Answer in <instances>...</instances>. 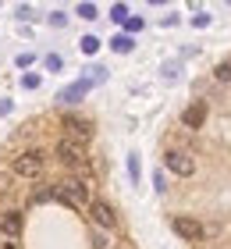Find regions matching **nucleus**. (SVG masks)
<instances>
[{
	"label": "nucleus",
	"mask_w": 231,
	"mask_h": 249,
	"mask_svg": "<svg viewBox=\"0 0 231 249\" xmlns=\"http://www.w3.org/2000/svg\"><path fill=\"white\" fill-rule=\"evenodd\" d=\"M164 164H167V171H175V175H181V178H189V175L195 171V160H192V153H185V150H167Z\"/></svg>",
	"instance_id": "423d86ee"
},
{
	"label": "nucleus",
	"mask_w": 231,
	"mask_h": 249,
	"mask_svg": "<svg viewBox=\"0 0 231 249\" xmlns=\"http://www.w3.org/2000/svg\"><path fill=\"white\" fill-rule=\"evenodd\" d=\"M43 167H46L43 150H25L21 157H15V175H18V178H39Z\"/></svg>",
	"instance_id": "f03ea898"
},
{
	"label": "nucleus",
	"mask_w": 231,
	"mask_h": 249,
	"mask_svg": "<svg viewBox=\"0 0 231 249\" xmlns=\"http://www.w3.org/2000/svg\"><path fill=\"white\" fill-rule=\"evenodd\" d=\"M21 86H25V89H39V75H21Z\"/></svg>",
	"instance_id": "a211bd4d"
},
{
	"label": "nucleus",
	"mask_w": 231,
	"mask_h": 249,
	"mask_svg": "<svg viewBox=\"0 0 231 249\" xmlns=\"http://www.w3.org/2000/svg\"><path fill=\"white\" fill-rule=\"evenodd\" d=\"M153 185H157V192H164V189H167V185H164V171H157V175H153Z\"/></svg>",
	"instance_id": "b1692460"
},
{
	"label": "nucleus",
	"mask_w": 231,
	"mask_h": 249,
	"mask_svg": "<svg viewBox=\"0 0 231 249\" xmlns=\"http://www.w3.org/2000/svg\"><path fill=\"white\" fill-rule=\"evenodd\" d=\"M164 78H167V82H175V78H178V64H164Z\"/></svg>",
	"instance_id": "aec40b11"
},
{
	"label": "nucleus",
	"mask_w": 231,
	"mask_h": 249,
	"mask_svg": "<svg viewBox=\"0 0 231 249\" xmlns=\"http://www.w3.org/2000/svg\"><path fill=\"white\" fill-rule=\"evenodd\" d=\"M86 210H89L92 224H100V228H118V213H114V207H110V203H103V199H92Z\"/></svg>",
	"instance_id": "39448f33"
},
{
	"label": "nucleus",
	"mask_w": 231,
	"mask_h": 249,
	"mask_svg": "<svg viewBox=\"0 0 231 249\" xmlns=\"http://www.w3.org/2000/svg\"><path fill=\"white\" fill-rule=\"evenodd\" d=\"M15 15H18L21 21H29V18H36V15H32V7H25V4H21V7H15Z\"/></svg>",
	"instance_id": "412c9836"
},
{
	"label": "nucleus",
	"mask_w": 231,
	"mask_h": 249,
	"mask_svg": "<svg viewBox=\"0 0 231 249\" xmlns=\"http://www.w3.org/2000/svg\"><path fill=\"white\" fill-rule=\"evenodd\" d=\"M171 228H175V235L185 239V242H199L203 235H206V228L195 217H175V221H171Z\"/></svg>",
	"instance_id": "20e7f679"
},
{
	"label": "nucleus",
	"mask_w": 231,
	"mask_h": 249,
	"mask_svg": "<svg viewBox=\"0 0 231 249\" xmlns=\"http://www.w3.org/2000/svg\"><path fill=\"white\" fill-rule=\"evenodd\" d=\"M213 78H217V82H231V61H221V64H217V68H213Z\"/></svg>",
	"instance_id": "ddd939ff"
},
{
	"label": "nucleus",
	"mask_w": 231,
	"mask_h": 249,
	"mask_svg": "<svg viewBox=\"0 0 231 249\" xmlns=\"http://www.w3.org/2000/svg\"><path fill=\"white\" fill-rule=\"evenodd\" d=\"M64 21H68L64 11H53V15H50V25H64Z\"/></svg>",
	"instance_id": "5701e85b"
},
{
	"label": "nucleus",
	"mask_w": 231,
	"mask_h": 249,
	"mask_svg": "<svg viewBox=\"0 0 231 249\" xmlns=\"http://www.w3.org/2000/svg\"><path fill=\"white\" fill-rule=\"evenodd\" d=\"M43 64L50 68V71H61V57H57V53H46V57H43Z\"/></svg>",
	"instance_id": "f3484780"
},
{
	"label": "nucleus",
	"mask_w": 231,
	"mask_h": 249,
	"mask_svg": "<svg viewBox=\"0 0 231 249\" xmlns=\"http://www.w3.org/2000/svg\"><path fill=\"white\" fill-rule=\"evenodd\" d=\"M75 15H78V18H86V21H96V18H100V7L86 0V4H78V7H75Z\"/></svg>",
	"instance_id": "f8f14e48"
},
{
	"label": "nucleus",
	"mask_w": 231,
	"mask_h": 249,
	"mask_svg": "<svg viewBox=\"0 0 231 249\" xmlns=\"http://www.w3.org/2000/svg\"><path fill=\"white\" fill-rule=\"evenodd\" d=\"M110 18L118 21V25H124V21H128V7H124V4H114V7H110Z\"/></svg>",
	"instance_id": "4468645a"
},
{
	"label": "nucleus",
	"mask_w": 231,
	"mask_h": 249,
	"mask_svg": "<svg viewBox=\"0 0 231 249\" xmlns=\"http://www.w3.org/2000/svg\"><path fill=\"white\" fill-rule=\"evenodd\" d=\"M128 175H132V182H139V157L135 153L128 157Z\"/></svg>",
	"instance_id": "6ab92c4d"
},
{
	"label": "nucleus",
	"mask_w": 231,
	"mask_h": 249,
	"mask_svg": "<svg viewBox=\"0 0 231 249\" xmlns=\"http://www.w3.org/2000/svg\"><path fill=\"white\" fill-rule=\"evenodd\" d=\"M89 89H92V82L82 75V78H75L71 86H64L61 93H57V100H61V104H78V100H82V96L89 93Z\"/></svg>",
	"instance_id": "6e6552de"
},
{
	"label": "nucleus",
	"mask_w": 231,
	"mask_h": 249,
	"mask_svg": "<svg viewBox=\"0 0 231 249\" xmlns=\"http://www.w3.org/2000/svg\"><path fill=\"white\" fill-rule=\"evenodd\" d=\"M132 32H142V18H128L124 21V36H132Z\"/></svg>",
	"instance_id": "dca6fc26"
},
{
	"label": "nucleus",
	"mask_w": 231,
	"mask_h": 249,
	"mask_svg": "<svg viewBox=\"0 0 231 249\" xmlns=\"http://www.w3.org/2000/svg\"><path fill=\"white\" fill-rule=\"evenodd\" d=\"M192 25H195V29H206V25H210V15H195Z\"/></svg>",
	"instance_id": "4be33fe9"
},
{
	"label": "nucleus",
	"mask_w": 231,
	"mask_h": 249,
	"mask_svg": "<svg viewBox=\"0 0 231 249\" xmlns=\"http://www.w3.org/2000/svg\"><path fill=\"white\" fill-rule=\"evenodd\" d=\"M32 61H36V57H32V53H21V57H18V68H29Z\"/></svg>",
	"instance_id": "393cba45"
},
{
	"label": "nucleus",
	"mask_w": 231,
	"mask_h": 249,
	"mask_svg": "<svg viewBox=\"0 0 231 249\" xmlns=\"http://www.w3.org/2000/svg\"><path fill=\"white\" fill-rule=\"evenodd\" d=\"M110 47L118 50V53H132V50H135V39H132V36H124V32H118V36L110 39Z\"/></svg>",
	"instance_id": "9b49d317"
},
{
	"label": "nucleus",
	"mask_w": 231,
	"mask_h": 249,
	"mask_svg": "<svg viewBox=\"0 0 231 249\" xmlns=\"http://www.w3.org/2000/svg\"><path fill=\"white\" fill-rule=\"evenodd\" d=\"M57 160H61L64 167H82L86 164V146L82 142H71V139H61L57 142Z\"/></svg>",
	"instance_id": "7ed1b4c3"
},
{
	"label": "nucleus",
	"mask_w": 231,
	"mask_h": 249,
	"mask_svg": "<svg viewBox=\"0 0 231 249\" xmlns=\"http://www.w3.org/2000/svg\"><path fill=\"white\" fill-rule=\"evenodd\" d=\"M100 50V36H82V53H96Z\"/></svg>",
	"instance_id": "2eb2a0df"
},
{
	"label": "nucleus",
	"mask_w": 231,
	"mask_h": 249,
	"mask_svg": "<svg viewBox=\"0 0 231 249\" xmlns=\"http://www.w3.org/2000/svg\"><path fill=\"white\" fill-rule=\"evenodd\" d=\"M53 199H61L68 203V207H75V210H86L89 207V185L82 182V178H64V182H57L53 185Z\"/></svg>",
	"instance_id": "f257e3e1"
},
{
	"label": "nucleus",
	"mask_w": 231,
	"mask_h": 249,
	"mask_svg": "<svg viewBox=\"0 0 231 249\" xmlns=\"http://www.w3.org/2000/svg\"><path fill=\"white\" fill-rule=\"evenodd\" d=\"M18 231H21V213L18 210L0 213V239H18Z\"/></svg>",
	"instance_id": "9d476101"
},
{
	"label": "nucleus",
	"mask_w": 231,
	"mask_h": 249,
	"mask_svg": "<svg viewBox=\"0 0 231 249\" xmlns=\"http://www.w3.org/2000/svg\"><path fill=\"white\" fill-rule=\"evenodd\" d=\"M203 121H206V104H203V100H195V104L185 107V114H181L185 128H203Z\"/></svg>",
	"instance_id": "1a4fd4ad"
},
{
	"label": "nucleus",
	"mask_w": 231,
	"mask_h": 249,
	"mask_svg": "<svg viewBox=\"0 0 231 249\" xmlns=\"http://www.w3.org/2000/svg\"><path fill=\"white\" fill-rule=\"evenodd\" d=\"M64 139H71V142H89V135H92V124L86 121V118H64Z\"/></svg>",
	"instance_id": "0eeeda50"
}]
</instances>
